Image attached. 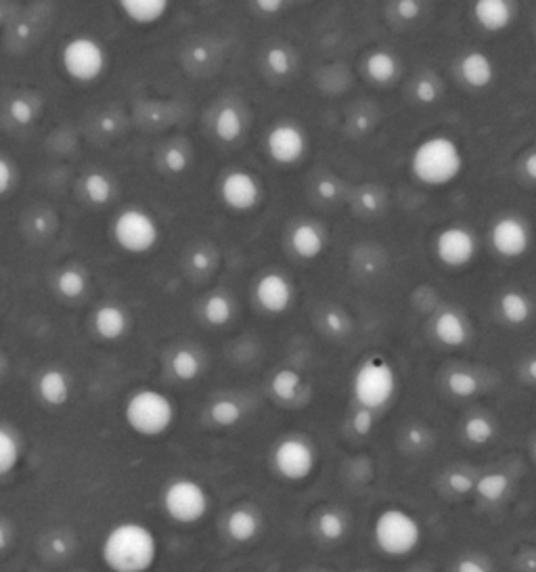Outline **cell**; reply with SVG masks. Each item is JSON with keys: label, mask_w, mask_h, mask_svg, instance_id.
<instances>
[{"label": "cell", "mask_w": 536, "mask_h": 572, "mask_svg": "<svg viewBox=\"0 0 536 572\" xmlns=\"http://www.w3.org/2000/svg\"><path fill=\"white\" fill-rule=\"evenodd\" d=\"M158 556V536L143 522H119L103 536L101 560L109 572H151Z\"/></svg>", "instance_id": "cell-1"}, {"label": "cell", "mask_w": 536, "mask_h": 572, "mask_svg": "<svg viewBox=\"0 0 536 572\" xmlns=\"http://www.w3.org/2000/svg\"><path fill=\"white\" fill-rule=\"evenodd\" d=\"M465 158L455 139L434 134L415 147L411 155V172L428 187H447L461 176Z\"/></svg>", "instance_id": "cell-2"}, {"label": "cell", "mask_w": 536, "mask_h": 572, "mask_svg": "<svg viewBox=\"0 0 536 572\" xmlns=\"http://www.w3.org/2000/svg\"><path fill=\"white\" fill-rule=\"evenodd\" d=\"M421 522L402 507H386L373 520V543L390 557H407L421 546Z\"/></svg>", "instance_id": "cell-3"}, {"label": "cell", "mask_w": 536, "mask_h": 572, "mask_svg": "<svg viewBox=\"0 0 536 572\" xmlns=\"http://www.w3.org/2000/svg\"><path fill=\"white\" fill-rule=\"evenodd\" d=\"M172 400L153 388L134 392L124 407V420L134 434L155 439L166 434L174 423Z\"/></svg>", "instance_id": "cell-4"}, {"label": "cell", "mask_w": 536, "mask_h": 572, "mask_svg": "<svg viewBox=\"0 0 536 572\" xmlns=\"http://www.w3.org/2000/svg\"><path fill=\"white\" fill-rule=\"evenodd\" d=\"M355 399L363 409L377 411L392 400L397 392V373L384 357L373 355L358 367L352 381Z\"/></svg>", "instance_id": "cell-5"}, {"label": "cell", "mask_w": 536, "mask_h": 572, "mask_svg": "<svg viewBox=\"0 0 536 572\" xmlns=\"http://www.w3.org/2000/svg\"><path fill=\"white\" fill-rule=\"evenodd\" d=\"M161 505L168 518L176 525L191 526L206 518L210 512V495L200 480L174 478L161 495Z\"/></svg>", "instance_id": "cell-6"}, {"label": "cell", "mask_w": 536, "mask_h": 572, "mask_svg": "<svg viewBox=\"0 0 536 572\" xmlns=\"http://www.w3.org/2000/svg\"><path fill=\"white\" fill-rule=\"evenodd\" d=\"M116 244L129 254H145L160 242V227L149 212L140 208H129L119 212L114 221Z\"/></svg>", "instance_id": "cell-7"}, {"label": "cell", "mask_w": 536, "mask_h": 572, "mask_svg": "<svg viewBox=\"0 0 536 572\" xmlns=\"http://www.w3.org/2000/svg\"><path fill=\"white\" fill-rule=\"evenodd\" d=\"M61 63L66 74L76 82H95L108 66L105 48L90 36H76L63 47Z\"/></svg>", "instance_id": "cell-8"}, {"label": "cell", "mask_w": 536, "mask_h": 572, "mask_svg": "<svg viewBox=\"0 0 536 572\" xmlns=\"http://www.w3.org/2000/svg\"><path fill=\"white\" fill-rule=\"evenodd\" d=\"M273 465L289 483H304L316 468V453L306 441L283 439L273 451Z\"/></svg>", "instance_id": "cell-9"}, {"label": "cell", "mask_w": 536, "mask_h": 572, "mask_svg": "<svg viewBox=\"0 0 536 572\" xmlns=\"http://www.w3.org/2000/svg\"><path fill=\"white\" fill-rule=\"evenodd\" d=\"M434 254L444 266L463 268L476 258L478 239L469 229L453 224L438 233L434 242Z\"/></svg>", "instance_id": "cell-10"}, {"label": "cell", "mask_w": 536, "mask_h": 572, "mask_svg": "<svg viewBox=\"0 0 536 572\" xmlns=\"http://www.w3.org/2000/svg\"><path fill=\"white\" fill-rule=\"evenodd\" d=\"M490 244L499 256L507 260L521 258L532 245V231L518 216H503L492 224Z\"/></svg>", "instance_id": "cell-11"}, {"label": "cell", "mask_w": 536, "mask_h": 572, "mask_svg": "<svg viewBox=\"0 0 536 572\" xmlns=\"http://www.w3.org/2000/svg\"><path fill=\"white\" fill-rule=\"evenodd\" d=\"M266 153L281 166H292L306 153V134L295 124H277L266 134Z\"/></svg>", "instance_id": "cell-12"}, {"label": "cell", "mask_w": 536, "mask_h": 572, "mask_svg": "<svg viewBox=\"0 0 536 572\" xmlns=\"http://www.w3.org/2000/svg\"><path fill=\"white\" fill-rule=\"evenodd\" d=\"M221 197L227 208L235 212H250L258 206L263 189L250 172L231 171L221 181Z\"/></svg>", "instance_id": "cell-13"}, {"label": "cell", "mask_w": 536, "mask_h": 572, "mask_svg": "<svg viewBox=\"0 0 536 572\" xmlns=\"http://www.w3.org/2000/svg\"><path fill=\"white\" fill-rule=\"evenodd\" d=\"M253 294H256L260 308L266 310L268 315L285 313L294 302V287L279 273H264L253 287Z\"/></svg>", "instance_id": "cell-14"}, {"label": "cell", "mask_w": 536, "mask_h": 572, "mask_svg": "<svg viewBox=\"0 0 536 572\" xmlns=\"http://www.w3.org/2000/svg\"><path fill=\"white\" fill-rule=\"evenodd\" d=\"M513 16H516V9L507 0H478L474 5V17L486 32L507 30L513 24Z\"/></svg>", "instance_id": "cell-15"}, {"label": "cell", "mask_w": 536, "mask_h": 572, "mask_svg": "<svg viewBox=\"0 0 536 572\" xmlns=\"http://www.w3.org/2000/svg\"><path fill=\"white\" fill-rule=\"evenodd\" d=\"M224 531H227L229 539L239 543V546H245V543H252L263 531V520H260L258 512H253L252 507H235L227 515V522H224Z\"/></svg>", "instance_id": "cell-16"}, {"label": "cell", "mask_w": 536, "mask_h": 572, "mask_svg": "<svg viewBox=\"0 0 536 572\" xmlns=\"http://www.w3.org/2000/svg\"><path fill=\"white\" fill-rule=\"evenodd\" d=\"M459 74L471 88H486L495 80V63L482 51H469L459 61Z\"/></svg>", "instance_id": "cell-17"}, {"label": "cell", "mask_w": 536, "mask_h": 572, "mask_svg": "<svg viewBox=\"0 0 536 572\" xmlns=\"http://www.w3.org/2000/svg\"><path fill=\"white\" fill-rule=\"evenodd\" d=\"M289 244H292V250L295 256H300L304 260L319 258L323 254V248H325L323 233L313 223L295 224L292 231V237H289Z\"/></svg>", "instance_id": "cell-18"}, {"label": "cell", "mask_w": 536, "mask_h": 572, "mask_svg": "<svg viewBox=\"0 0 536 572\" xmlns=\"http://www.w3.org/2000/svg\"><path fill=\"white\" fill-rule=\"evenodd\" d=\"M434 336L436 340L448 346V348H459V346L468 342L469 331L461 315H457L455 310H444L434 321Z\"/></svg>", "instance_id": "cell-19"}, {"label": "cell", "mask_w": 536, "mask_h": 572, "mask_svg": "<svg viewBox=\"0 0 536 572\" xmlns=\"http://www.w3.org/2000/svg\"><path fill=\"white\" fill-rule=\"evenodd\" d=\"M119 9L132 24L139 26H151L155 21L161 19L170 9L168 0H122L118 3Z\"/></svg>", "instance_id": "cell-20"}, {"label": "cell", "mask_w": 536, "mask_h": 572, "mask_svg": "<svg viewBox=\"0 0 536 572\" xmlns=\"http://www.w3.org/2000/svg\"><path fill=\"white\" fill-rule=\"evenodd\" d=\"M129 329V317L116 305H105L95 313V331L103 340H119Z\"/></svg>", "instance_id": "cell-21"}, {"label": "cell", "mask_w": 536, "mask_h": 572, "mask_svg": "<svg viewBox=\"0 0 536 572\" xmlns=\"http://www.w3.org/2000/svg\"><path fill=\"white\" fill-rule=\"evenodd\" d=\"M38 394L48 407H61L69 399V380L59 369H48L38 380Z\"/></svg>", "instance_id": "cell-22"}, {"label": "cell", "mask_w": 536, "mask_h": 572, "mask_svg": "<svg viewBox=\"0 0 536 572\" xmlns=\"http://www.w3.org/2000/svg\"><path fill=\"white\" fill-rule=\"evenodd\" d=\"M500 317L510 325H524L532 317V302L526 294L518 292V289H510L500 296L499 300Z\"/></svg>", "instance_id": "cell-23"}, {"label": "cell", "mask_w": 536, "mask_h": 572, "mask_svg": "<svg viewBox=\"0 0 536 572\" xmlns=\"http://www.w3.org/2000/svg\"><path fill=\"white\" fill-rule=\"evenodd\" d=\"M365 69L373 82L387 84V82H392L398 74V61L392 53L376 51L369 55V59H366L365 63Z\"/></svg>", "instance_id": "cell-24"}, {"label": "cell", "mask_w": 536, "mask_h": 572, "mask_svg": "<svg viewBox=\"0 0 536 572\" xmlns=\"http://www.w3.org/2000/svg\"><path fill=\"white\" fill-rule=\"evenodd\" d=\"M214 132L222 143H235L243 134V118L235 108H222L214 120Z\"/></svg>", "instance_id": "cell-25"}, {"label": "cell", "mask_w": 536, "mask_h": 572, "mask_svg": "<svg viewBox=\"0 0 536 572\" xmlns=\"http://www.w3.org/2000/svg\"><path fill=\"white\" fill-rule=\"evenodd\" d=\"M510 491V478L503 472H490L476 480V493L479 499L489 501V504H497L503 499Z\"/></svg>", "instance_id": "cell-26"}, {"label": "cell", "mask_w": 536, "mask_h": 572, "mask_svg": "<svg viewBox=\"0 0 536 572\" xmlns=\"http://www.w3.org/2000/svg\"><path fill=\"white\" fill-rule=\"evenodd\" d=\"M300 386H302V378L298 371L294 369H281L273 376L271 381V390L274 397L279 400H294L300 394Z\"/></svg>", "instance_id": "cell-27"}, {"label": "cell", "mask_w": 536, "mask_h": 572, "mask_svg": "<svg viewBox=\"0 0 536 572\" xmlns=\"http://www.w3.org/2000/svg\"><path fill=\"white\" fill-rule=\"evenodd\" d=\"M84 193H87L88 202L95 203V206H105L114 195V185L108 179V174L103 172H90L87 179H84Z\"/></svg>", "instance_id": "cell-28"}, {"label": "cell", "mask_w": 536, "mask_h": 572, "mask_svg": "<svg viewBox=\"0 0 536 572\" xmlns=\"http://www.w3.org/2000/svg\"><path fill=\"white\" fill-rule=\"evenodd\" d=\"M19 455L21 449L15 434L6 428L0 430V476L11 474L15 470V465L19 463Z\"/></svg>", "instance_id": "cell-29"}, {"label": "cell", "mask_w": 536, "mask_h": 572, "mask_svg": "<svg viewBox=\"0 0 536 572\" xmlns=\"http://www.w3.org/2000/svg\"><path fill=\"white\" fill-rule=\"evenodd\" d=\"M316 531L325 541H340L348 531V522L344 515L335 510H325L316 518Z\"/></svg>", "instance_id": "cell-30"}, {"label": "cell", "mask_w": 536, "mask_h": 572, "mask_svg": "<svg viewBox=\"0 0 536 572\" xmlns=\"http://www.w3.org/2000/svg\"><path fill=\"white\" fill-rule=\"evenodd\" d=\"M242 407H239V402H235L232 399H218L211 402L210 407V420L216 423V426H222V428H231L235 426V423L242 421Z\"/></svg>", "instance_id": "cell-31"}, {"label": "cell", "mask_w": 536, "mask_h": 572, "mask_svg": "<svg viewBox=\"0 0 536 572\" xmlns=\"http://www.w3.org/2000/svg\"><path fill=\"white\" fill-rule=\"evenodd\" d=\"M203 317H206V321L210 325H214V328L229 323L232 317L231 300L224 294L208 296L206 302H203Z\"/></svg>", "instance_id": "cell-32"}, {"label": "cell", "mask_w": 536, "mask_h": 572, "mask_svg": "<svg viewBox=\"0 0 536 572\" xmlns=\"http://www.w3.org/2000/svg\"><path fill=\"white\" fill-rule=\"evenodd\" d=\"M495 423H492L489 418H484V415H474V418H469L468 421L463 423V434L465 439H468L471 444H486L490 442L492 439H495Z\"/></svg>", "instance_id": "cell-33"}, {"label": "cell", "mask_w": 536, "mask_h": 572, "mask_svg": "<svg viewBox=\"0 0 536 572\" xmlns=\"http://www.w3.org/2000/svg\"><path fill=\"white\" fill-rule=\"evenodd\" d=\"M170 367H172L174 376L179 378L180 381H191L200 376V371H201L200 359H197V355L191 350L176 352V355L172 357V361H170Z\"/></svg>", "instance_id": "cell-34"}, {"label": "cell", "mask_w": 536, "mask_h": 572, "mask_svg": "<svg viewBox=\"0 0 536 572\" xmlns=\"http://www.w3.org/2000/svg\"><path fill=\"white\" fill-rule=\"evenodd\" d=\"M57 292L67 300H76L87 292V277L76 268H66L57 277Z\"/></svg>", "instance_id": "cell-35"}, {"label": "cell", "mask_w": 536, "mask_h": 572, "mask_svg": "<svg viewBox=\"0 0 536 572\" xmlns=\"http://www.w3.org/2000/svg\"><path fill=\"white\" fill-rule=\"evenodd\" d=\"M447 388H448V392L457 399H469L478 392L479 384H478V378L474 376V373L453 371L447 380Z\"/></svg>", "instance_id": "cell-36"}, {"label": "cell", "mask_w": 536, "mask_h": 572, "mask_svg": "<svg viewBox=\"0 0 536 572\" xmlns=\"http://www.w3.org/2000/svg\"><path fill=\"white\" fill-rule=\"evenodd\" d=\"M266 66H268V69H271V72H274L277 76H285V74L292 72V66H294L292 55H289V51L283 47L268 48Z\"/></svg>", "instance_id": "cell-37"}, {"label": "cell", "mask_w": 536, "mask_h": 572, "mask_svg": "<svg viewBox=\"0 0 536 572\" xmlns=\"http://www.w3.org/2000/svg\"><path fill=\"white\" fill-rule=\"evenodd\" d=\"M447 484L450 491L457 493V495H468V493L476 491V480L469 474H465V472H453V474H448Z\"/></svg>", "instance_id": "cell-38"}, {"label": "cell", "mask_w": 536, "mask_h": 572, "mask_svg": "<svg viewBox=\"0 0 536 572\" xmlns=\"http://www.w3.org/2000/svg\"><path fill=\"white\" fill-rule=\"evenodd\" d=\"M189 164V155L180 150V147H168L164 151V166L168 171L179 174L187 168Z\"/></svg>", "instance_id": "cell-39"}, {"label": "cell", "mask_w": 536, "mask_h": 572, "mask_svg": "<svg viewBox=\"0 0 536 572\" xmlns=\"http://www.w3.org/2000/svg\"><path fill=\"white\" fill-rule=\"evenodd\" d=\"M9 114H11V120L19 126H26L32 122L34 118V109L32 105L26 101V99H15V101H11L9 105Z\"/></svg>", "instance_id": "cell-40"}, {"label": "cell", "mask_w": 536, "mask_h": 572, "mask_svg": "<svg viewBox=\"0 0 536 572\" xmlns=\"http://www.w3.org/2000/svg\"><path fill=\"white\" fill-rule=\"evenodd\" d=\"M373 423H376V418H373V411L361 407L355 413V418H352V430H355L358 436H366L373 430Z\"/></svg>", "instance_id": "cell-41"}, {"label": "cell", "mask_w": 536, "mask_h": 572, "mask_svg": "<svg viewBox=\"0 0 536 572\" xmlns=\"http://www.w3.org/2000/svg\"><path fill=\"white\" fill-rule=\"evenodd\" d=\"M415 97H417L421 103L432 105L436 99H438V87H436V82L429 80V78H423V80L415 84Z\"/></svg>", "instance_id": "cell-42"}, {"label": "cell", "mask_w": 536, "mask_h": 572, "mask_svg": "<svg viewBox=\"0 0 536 572\" xmlns=\"http://www.w3.org/2000/svg\"><path fill=\"white\" fill-rule=\"evenodd\" d=\"M455 572H490V568L482 560H478V557H461L457 562Z\"/></svg>", "instance_id": "cell-43"}, {"label": "cell", "mask_w": 536, "mask_h": 572, "mask_svg": "<svg viewBox=\"0 0 536 572\" xmlns=\"http://www.w3.org/2000/svg\"><path fill=\"white\" fill-rule=\"evenodd\" d=\"M397 11L402 19H415L421 13V5L415 3V0H402V3L397 5Z\"/></svg>", "instance_id": "cell-44"}, {"label": "cell", "mask_w": 536, "mask_h": 572, "mask_svg": "<svg viewBox=\"0 0 536 572\" xmlns=\"http://www.w3.org/2000/svg\"><path fill=\"white\" fill-rule=\"evenodd\" d=\"M189 265H191L195 273H206V271H210V266H211V258H210V254H206V252H193Z\"/></svg>", "instance_id": "cell-45"}, {"label": "cell", "mask_w": 536, "mask_h": 572, "mask_svg": "<svg viewBox=\"0 0 536 572\" xmlns=\"http://www.w3.org/2000/svg\"><path fill=\"white\" fill-rule=\"evenodd\" d=\"M316 193H319L321 200H335L337 195V185L331 179H323L319 181V185H316Z\"/></svg>", "instance_id": "cell-46"}, {"label": "cell", "mask_w": 536, "mask_h": 572, "mask_svg": "<svg viewBox=\"0 0 536 572\" xmlns=\"http://www.w3.org/2000/svg\"><path fill=\"white\" fill-rule=\"evenodd\" d=\"M325 325H327L329 331H334V334H340V331L345 329V319L340 313H337V310H329V313L325 315Z\"/></svg>", "instance_id": "cell-47"}, {"label": "cell", "mask_w": 536, "mask_h": 572, "mask_svg": "<svg viewBox=\"0 0 536 572\" xmlns=\"http://www.w3.org/2000/svg\"><path fill=\"white\" fill-rule=\"evenodd\" d=\"M11 176H13V171H11L9 161L3 158V160H0V193H3V195L11 187Z\"/></svg>", "instance_id": "cell-48"}, {"label": "cell", "mask_w": 536, "mask_h": 572, "mask_svg": "<svg viewBox=\"0 0 536 572\" xmlns=\"http://www.w3.org/2000/svg\"><path fill=\"white\" fill-rule=\"evenodd\" d=\"M48 549H51L55 556H67L69 554V541L66 539V536L55 535L51 543H48Z\"/></svg>", "instance_id": "cell-49"}, {"label": "cell", "mask_w": 536, "mask_h": 572, "mask_svg": "<svg viewBox=\"0 0 536 572\" xmlns=\"http://www.w3.org/2000/svg\"><path fill=\"white\" fill-rule=\"evenodd\" d=\"M253 5H256L258 11L268 13V16H271V13H279L285 6V3H281V0H258V3Z\"/></svg>", "instance_id": "cell-50"}, {"label": "cell", "mask_w": 536, "mask_h": 572, "mask_svg": "<svg viewBox=\"0 0 536 572\" xmlns=\"http://www.w3.org/2000/svg\"><path fill=\"white\" fill-rule=\"evenodd\" d=\"M361 206H363L365 210H369V212H376V210H377L379 200H377V195L373 193L371 189L361 191Z\"/></svg>", "instance_id": "cell-51"}, {"label": "cell", "mask_w": 536, "mask_h": 572, "mask_svg": "<svg viewBox=\"0 0 536 572\" xmlns=\"http://www.w3.org/2000/svg\"><path fill=\"white\" fill-rule=\"evenodd\" d=\"M524 172L528 174V179H532L536 182V151L531 153L524 161Z\"/></svg>", "instance_id": "cell-52"}, {"label": "cell", "mask_w": 536, "mask_h": 572, "mask_svg": "<svg viewBox=\"0 0 536 572\" xmlns=\"http://www.w3.org/2000/svg\"><path fill=\"white\" fill-rule=\"evenodd\" d=\"M118 129V122L114 118H103L101 120V130L105 132H114Z\"/></svg>", "instance_id": "cell-53"}, {"label": "cell", "mask_w": 536, "mask_h": 572, "mask_svg": "<svg viewBox=\"0 0 536 572\" xmlns=\"http://www.w3.org/2000/svg\"><path fill=\"white\" fill-rule=\"evenodd\" d=\"M526 376L531 378L532 384H536V357L531 359V361H528V365H526Z\"/></svg>", "instance_id": "cell-54"}, {"label": "cell", "mask_w": 536, "mask_h": 572, "mask_svg": "<svg viewBox=\"0 0 536 572\" xmlns=\"http://www.w3.org/2000/svg\"><path fill=\"white\" fill-rule=\"evenodd\" d=\"M407 439H408V442H411V444H421L423 442V432H419L417 428H413L411 432H408Z\"/></svg>", "instance_id": "cell-55"}, {"label": "cell", "mask_w": 536, "mask_h": 572, "mask_svg": "<svg viewBox=\"0 0 536 572\" xmlns=\"http://www.w3.org/2000/svg\"><path fill=\"white\" fill-rule=\"evenodd\" d=\"M30 32H32V27L27 26V24H19L17 26V36L19 38H27V36H30Z\"/></svg>", "instance_id": "cell-56"}, {"label": "cell", "mask_w": 536, "mask_h": 572, "mask_svg": "<svg viewBox=\"0 0 536 572\" xmlns=\"http://www.w3.org/2000/svg\"><path fill=\"white\" fill-rule=\"evenodd\" d=\"M193 57H195V61H206V59H208L206 48H195V51H193Z\"/></svg>", "instance_id": "cell-57"}, {"label": "cell", "mask_w": 536, "mask_h": 572, "mask_svg": "<svg viewBox=\"0 0 536 572\" xmlns=\"http://www.w3.org/2000/svg\"><path fill=\"white\" fill-rule=\"evenodd\" d=\"M36 229H38V231H45V229H46L45 221H40V218H38V221H36Z\"/></svg>", "instance_id": "cell-58"}, {"label": "cell", "mask_w": 536, "mask_h": 572, "mask_svg": "<svg viewBox=\"0 0 536 572\" xmlns=\"http://www.w3.org/2000/svg\"><path fill=\"white\" fill-rule=\"evenodd\" d=\"M532 459H534V463H536V441L532 444Z\"/></svg>", "instance_id": "cell-59"}]
</instances>
